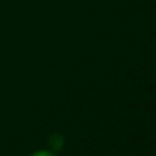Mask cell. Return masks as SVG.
<instances>
[{
  "label": "cell",
  "mask_w": 156,
  "mask_h": 156,
  "mask_svg": "<svg viewBox=\"0 0 156 156\" xmlns=\"http://www.w3.org/2000/svg\"><path fill=\"white\" fill-rule=\"evenodd\" d=\"M49 144H50V147H52L55 152H58L64 146V138L61 135H53V136H50V140H49Z\"/></svg>",
  "instance_id": "6da1fadb"
},
{
  "label": "cell",
  "mask_w": 156,
  "mask_h": 156,
  "mask_svg": "<svg viewBox=\"0 0 156 156\" xmlns=\"http://www.w3.org/2000/svg\"><path fill=\"white\" fill-rule=\"evenodd\" d=\"M30 156H56V155H53L50 152H37V153H34Z\"/></svg>",
  "instance_id": "7a4b0ae2"
}]
</instances>
